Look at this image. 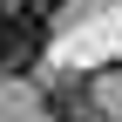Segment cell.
<instances>
[{"mask_svg": "<svg viewBox=\"0 0 122 122\" xmlns=\"http://www.w3.org/2000/svg\"><path fill=\"white\" fill-rule=\"evenodd\" d=\"M41 54H48L41 0H0V75H34Z\"/></svg>", "mask_w": 122, "mask_h": 122, "instance_id": "obj_1", "label": "cell"}, {"mask_svg": "<svg viewBox=\"0 0 122 122\" xmlns=\"http://www.w3.org/2000/svg\"><path fill=\"white\" fill-rule=\"evenodd\" d=\"M48 115H54V122H81V115H95L88 81H54V88H48Z\"/></svg>", "mask_w": 122, "mask_h": 122, "instance_id": "obj_2", "label": "cell"}, {"mask_svg": "<svg viewBox=\"0 0 122 122\" xmlns=\"http://www.w3.org/2000/svg\"><path fill=\"white\" fill-rule=\"evenodd\" d=\"M81 122H109V115H102V109H95V115H81Z\"/></svg>", "mask_w": 122, "mask_h": 122, "instance_id": "obj_3", "label": "cell"}, {"mask_svg": "<svg viewBox=\"0 0 122 122\" xmlns=\"http://www.w3.org/2000/svg\"><path fill=\"white\" fill-rule=\"evenodd\" d=\"M41 7H68V0H41Z\"/></svg>", "mask_w": 122, "mask_h": 122, "instance_id": "obj_4", "label": "cell"}]
</instances>
